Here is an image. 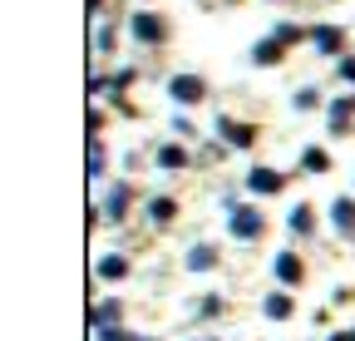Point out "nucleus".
Returning a JSON list of instances; mask_svg holds the SVG:
<instances>
[{
    "label": "nucleus",
    "mask_w": 355,
    "mask_h": 341,
    "mask_svg": "<svg viewBox=\"0 0 355 341\" xmlns=\"http://www.w3.org/2000/svg\"><path fill=\"white\" fill-rule=\"evenodd\" d=\"M168 90H173V99H178V104H198V99H202V79L183 74V79H173Z\"/></svg>",
    "instance_id": "f257e3e1"
},
{
    "label": "nucleus",
    "mask_w": 355,
    "mask_h": 341,
    "mask_svg": "<svg viewBox=\"0 0 355 341\" xmlns=\"http://www.w3.org/2000/svg\"><path fill=\"white\" fill-rule=\"evenodd\" d=\"M133 35H139V40H148V45H158V40H163L158 15H133Z\"/></svg>",
    "instance_id": "f03ea898"
},
{
    "label": "nucleus",
    "mask_w": 355,
    "mask_h": 341,
    "mask_svg": "<svg viewBox=\"0 0 355 341\" xmlns=\"http://www.w3.org/2000/svg\"><path fill=\"white\" fill-rule=\"evenodd\" d=\"M232 233H237V238H252V233H261V213H252V208L232 213Z\"/></svg>",
    "instance_id": "7ed1b4c3"
},
{
    "label": "nucleus",
    "mask_w": 355,
    "mask_h": 341,
    "mask_svg": "<svg viewBox=\"0 0 355 341\" xmlns=\"http://www.w3.org/2000/svg\"><path fill=\"white\" fill-rule=\"evenodd\" d=\"M331 218H336V228H340V233H355V203H350V198H340V203L331 208Z\"/></svg>",
    "instance_id": "20e7f679"
},
{
    "label": "nucleus",
    "mask_w": 355,
    "mask_h": 341,
    "mask_svg": "<svg viewBox=\"0 0 355 341\" xmlns=\"http://www.w3.org/2000/svg\"><path fill=\"white\" fill-rule=\"evenodd\" d=\"M247 183H252V188H261V193H277V188H282V178L272 174V168H252Z\"/></svg>",
    "instance_id": "39448f33"
},
{
    "label": "nucleus",
    "mask_w": 355,
    "mask_h": 341,
    "mask_svg": "<svg viewBox=\"0 0 355 341\" xmlns=\"http://www.w3.org/2000/svg\"><path fill=\"white\" fill-rule=\"evenodd\" d=\"M217 129L227 134L232 144H252V129H247V124H232V119H217Z\"/></svg>",
    "instance_id": "423d86ee"
},
{
    "label": "nucleus",
    "mask_w": 355,
    "mask_h": 341,
    "mask_svg": "<svg viewBox=\"0 0 355 341\" xmlns=\"http://www.w3.org/2000/svg\"><path fill=\"white\" fill-rule=\"evenodd\" d=\"M277 277H282V282H296V277H301V263L291 258V252H282V258H277Z\"/></svg>",
    "instance_id": "0eeeda50"
},
{
    "label": "nucleus",
    "mask_w": 355,
    "mask_h": 341,
    "mask_svg": "<svg viewBox=\"0 0 355 341\" xmlns=\"http://www.w3.org/2000/svg\"><path fill=\"white\" fill-rule=\"evenodd\" d=\"M148 218H153V223H168V218H173V203H168V198H153V203H148Z\"/></svg>",
    "instance_id": "6e6552de"
},
{
    "label": "nucleus",
    "mask_w": 355,
    "mask_h": 341,
    "mask_svg": "<svg viewBox=\"0 0 355 341\" xmlns=\"http://www.w3.org/2000/svg\"><path fill=\"white\" fill-rule=\"evenodd\" d=\"M212 258H217L212 247H193V258H188V267H193V272H202V267H212Z\"/></svg>",
    "instance_id": "1a4fd4ad"
},
{
    "label": "nucleus",
    "mask_w": 355,
    "mask_h": 341,
    "mask_svg": "<svg viewBox=\"0 0 355 341\" xmlns=\"http://www.w3.org/2000/svg\"><path fill=\"white\" fill-rule=\"evenodd\" d=\"M286 312H291V302H286L282 292H272V302H266V317H286Z\"/></svg>",
    "instance_id": "9d476101"
},
{
    "label": "nucleus",
    "mask_w": 355,
    "mask_h": 341,
    "mask_svg": "<svg viewBox=\"0 0 355 341\" xmlns=\"http://www.w3.org/2000/svg\"><path fill=\"white\" fill-rule=\"evenodd\" d=\"M291 228H296V233H306V228H311V208H301V203L291 208Z\"/></svg>",
    "instance_id": "9b49d317"
},
{
    "label": "nucleus",
    "mask_w": 355,
    "mask_h": 341,
    "mask_svg": "<svg viewBox=\"0 0 355 341\" xmlns=\"http://www.w3.org/2000/svg\"><path fill=\"white\" fill-rule=\"evenodd\" d=\"M99 272H104V277H123L128 263H123V258H109V263H99Z\"/></svg>",
    "instance_id": "f8f14e48"
},
{
    "label": "nucleus",
    "mask_w": 355,
    "mask_h": 341,
    "mask_svg": "<svg viewBox=\"0 0 355 341\" xmlns=\"http://www.w3.org/2000/svg\"><path fill=\"white\" fill-rule=\"evenodd\" d=\"M158 163H163V168H183V149H163Z\"/></svg>",
    "instance_id": "ddd939ff"
},
{
    "label": "nucleus",
    "mask_w": 355,
    "mask_h": 341,
    "mask_svg": "<svg viewBox=\"0 0 355 341\" xmlns=\"http://www.w3.org/2000/svg\"><path fill=\"white\" fill-rule=\"evenodd\" d=\"M350 341H355V331H350Z\"/></svg>",
    "instance_id": "4468645a"
}]
</instances>
